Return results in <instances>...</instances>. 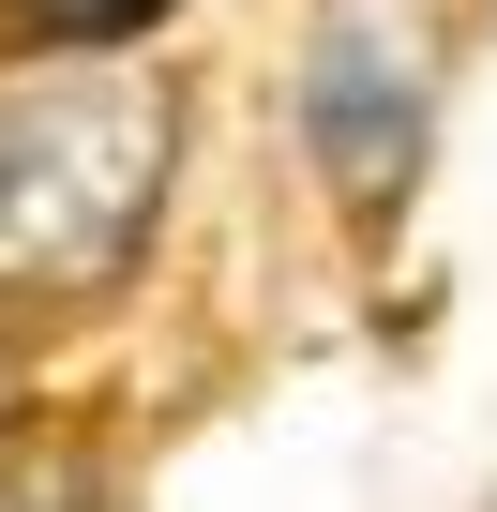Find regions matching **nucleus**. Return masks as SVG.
Wrapping results in <instances>:
<instances>
[{
    "label": "nucleus",
    "mask_w": 497,
    "mask_h": 512,
    "mask_svg": "<svg viewBox=\"0 0 497 512\" xmlns=\"http://www.w3.org/2000/svg\"><path fill=\"white\" fill-rule=\"evenodd\" d=\"M181 166V91L136 46H31L0 61V302H91Z\"/></svg>",
    "instance_id": "f257e3e1"
},
{
    "label": "nucleus",
    "mask_w": 497,
    "mask_h": 512,
    "mask_svg": "<svg viewBox=\"0 0 497 512\" xmlns=\"http://www.w3.org/2000/svg\"><path fill=\"white\" fill-rule=\"evenodd\" d=\"M302 136H317V166L347 181V211H392V196H407V166H422V61H407V31H392V0H332V16H317Z\"/></svg>",
    "instance_id": "f03ea898"
},
{
    "label": "nucleus",
    "mask_w": 497,
    "mask_h": 512,
    "mask_svg": "<svg viewBox=\"0 0 497 512\" xmlns=\"http://www.w3.org/2000/svg\"><path fill=\"white\" fill-rule=\"evenodd\" d=\"M0 512H106V497H91V452H76V437H46L31 407L0 422Z\"/></svg>",
    "instance_id": "7ed1b4c3"
},
{
    "label": "nucleus",
    "mask_w": 497,
    "mask_h": 512,
    "mask_svg": "<svg viewBox=\"0 0 497 512\" xmlns=\"http://www.w3.org/2000/svg\"><path fill=\"white\" fill-rule=\"evenodd\" d=\"M31 46H151V16L166 0H0Z\"/></svg>",
    "instance_id": "20e7f679"
},
{
    "label": "nucleus",
    "mask_w": 497,
    "mask_h": 512,
    "mask_svg": "<svg viewBox=\"0 0 497 512\" xmlns=\"http://www.w3.org/2000/svg\"><path fill=\"white\" fill-rule=\"evenodd\" d=\"M0 422H16V332H0Z\"/></svg>",
    "instance_id": "39448f33"
}]
</instances>
